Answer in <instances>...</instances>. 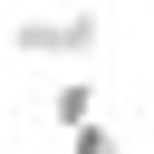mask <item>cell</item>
Segmentation results:
<instances>
[{
    "label": "cell",
    "mask_w": 154,
    "mask_h": 154,
    "mask_svg": "<svg viewBox=\"0 0 154 154\" xmlns=\"http://www.w3.org/2000/svg\"><path fill=\"white\" fill-rule=\"evenodd\" d=\"M48 125H58V135H77V125H96V77H77V67H67V77L48 87Z\"/></svg>",
    "instance_id": "cell-2"
},
{
    "label": "cell",
    "mask_w": 154,
    "mask_h": 154,
    "mask_svg": "<svg viewBox=\"0 0 154 154\" xmlns=\"http://www.w3.org/2000/svg\"><path fill=\"white\" fill-rule=\"evenodd\" d=\"M10 58H38V67H87L96 58V10H19L10 19Z\"/></svg>",
    "instance_id": "cell-1"
},
{
    "label": "cell",
    "mask_w": 154,
    "mask_h": 154,
    "mask_svg": "<svg viewBox=\"0 0 154 154\" xmlns=\"http://www.w3.org/2000/svg\"><path fill=\"white\" fill-rule=\"evenodd\" d=\"M67 154H125V135L96 116V125H77V135H67Z\"/></svg>",
    "instance_id": "cell-3"
}]
</instances>
